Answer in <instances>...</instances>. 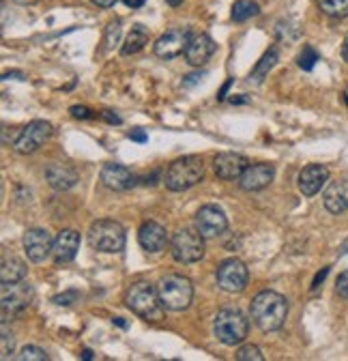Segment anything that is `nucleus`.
<instances>
[{
    "mask_svg": "<svg viewBox=\"0 0 348 361\" xmlns=\"http://www.w3.org/2000/svg\"><path fill=\"white\" fill-rule=\"evenodd\" d=\"M251 321L256 323L258 329L263 331H278L284 327L286 316H288V301L280 293L273 290H263L258 293L249 305Z\"/></svg>",
    "mask_w": 348,
    "mask_h": 361,
    "instance_id": "f257e3e1",
    "label": "nucleus"
},
{
    "mask_svg": "<svg viewBox=\"0 0 348 361\" xmlns=\"http://www.w3.org/2000/svg\"><path fill=\"white\" fill-rule=\"evenodd\" d=\"M125 305L138 314L144 321H161L163 319V303L159 297V290H155L149 282H136L125 293Z\"/></svg>",
    "mask_w": 348,
    "mask_h": 361,
    "instance_id": "f03ea898",
    "label": "nucleus"
},
{
    "mask_svg": "<svg viewBox=\"0 0 348 361\" xmlns=\"http://www.w3.org/2000/svg\"><path fill=\"white\" fill-rule=\"evenodd\" d=\"M204 176V164L198 155H185L177 161H172L166 170L163 183L170 192H185L200 183Z\"/></svg>",
    "mask_w": 348,
    "mask_h": 361,
    "instance_id": "7ed1b4c3",
    "label": "nucleus"
},
{
    "mask_svg": "<svg viewBox=\"0 0 348 361\" xmlns=\"http://www.w3.org/2000/svg\"><path fill=\"white\" fill-rule=\"evenodd\" d=\"M215 336L222 344L226 346H237L241 344L245 338H247V331H249V321L245 316L239 312V310H232V307H226V310H220L215 316Z\"/></svg>",
    "mask_w": 348,
    "mask_h": 361,
    "instance_id": "20e7f679",
    "label": "nucleus"
},
{
    "mask_svg": "<svg viewBox=\"0 0 348 361\" xmlns=\"http://www.w3.org/2000/svg\"><path fill=\"white\" fill-rule=\"evenodd\" d=\"M157 290H159L163 307L172 310V312L187 310L192 305V299H194V286L183 276H166L159 282Z\"/></svg>",
    "mask_w": 348,
    "mask_h": 361,
    "instance_id": "39448f33",
    "label": "nucleus"
},
{
    "mask_svg": "<svg viewBox=\"0 0 348 361\" xmlns=\"http://www.w3.org/2000/svg\"><path fill=\"white\" fill-rule=\"evenodd\" d=\"M125 239H127L125 228L114 219H99L91 226V231H89L91 247H95L97 252H106V254L123 252Z\"/></svg>",
    "mask_w": 348,
    "mask_h": 361,
    "instance_id": "423d86ee",
    "label": "nucleus"
},
{
    "mask_svg": "<svg viewBox=\"0 0 348 361\" xmlns=\"http://www.w3.org/2000/svg\"><path fill=\"white\" fill-rule=\"evenodd\" d=\"M32 295V286L26 280L3 284V290H0V297H3V321L15 319L18 314H22L30 305Z\"/></svg>",
    "mask_w": 348,
    "mask_h": 361,
    "instance_id": "0eeeda50",
    "label": "nucleus"
},
{
    "mask_svg": "<svg viewBox=\"0 0 348 361\" xmlns=\"http://www.w3.org/2000/svg\"><path fill=\"white\" fill-rule=\"evenodd\" d=\"M204 237L194 231H179L172 237V256L177 262L192 264L204 256Z\"/></svg>",
    "mask_w": 348,
    "mask_h": 361,
    "instance_id": "6e6552de",
    "label": "nucleus"
},
{
    "mask_svg": "<svg viewBox=\"0 0 348 361\" xmlns=\"http://www.w3.org/2000/svg\"><path fill=\"white\" fill-rule=\"evenodd\" d=\"M215 276H217V284H220L222 290H226V293H241L247 286L249 271H247V267L241 260L228 258V260H224L220 267H217Z\"/></svg>",
    "mask_w": 348,
    "mask_h": 361,
    "instance_id": "1a4fd4ad",
    "label": "nucleus"
},
{
    "mask_svg": "<svg viewBox=\"0 0 348 361\" xmlns=\"http://www.w3.org/2000/svg\"><path fill=\"white\" fill-rule=\"evenodd\" d=\"M52 135V125L48 121H32L28 123L13 142L18 153H35L43 142H48Z\"/></svg>",
    "mask_w": 348,
    "mask_h": 361,
    "instance_id": "9d476101",
    "label": "nucleus"
},
{
    "mask_svg": "<svg viewBox=\"0 0 348 361\" xmlns=\"http://www.w3.org/2000/svg\"><path fill=\"white\" fill-rule=\"evenodd\" d=\"M226 228H228V217H226V213L220 207L206 204V207H202L196 213V231L204 239L220 237V235L226 233Z\"/></svg>",
    "mask_w": 348,
    "mask_h": 361,
    "instance_id": "9b49d317",
    "label": "nucleus"
},
{
    "mask_svg": "<svg viewBox=\"0 0 348 361\" xmlns=\"http://www.w3.org/2000/svg\"><path fill=\"white\" fill-rule=\"evenodd\" d=\"M192 39V30L189 28H174L166 35H161L155 43V56L159 59H177L179 54L185 52L187 43Z\"/></svg>",
    "mask_w": 348,
    "mask_h": 361,
    "instance_id": "f8f14e48",
    "label": "nucleus"
},
{
    "mask_svg": "<svg viewBox=\"0 0 348 361\" xmlns=\"http://www.w3.org/2000/svg\"><path fill=\"white\" fill-rule=\"evenodd\" d=\"M22 243H24V250H26V256L32 262H43V260H46L54 252V241H52L50 233L43 231V228H30V231H26Z\"/></svg>",
    "mask_w": 348,
    "mask_h": 361,
    "instance_id": "ddd939ff",
    "label": "nucleus"
},
{
    "mask_svg": "<svg viewBox=\"0 0 348 361\" xmlns=\"http://www.w3.org/2000/svg\"><path fill=\"white\" fill-rule=\"evenodd\" d=\"M273 176H275V168L271 164H254L245 168V172L239 178V185L245 192H260L271 183Z\"/></svg>",
    "mask_w": 348,
    "mask_h": 361,
    "instance_id": "4468645a",
    "label": "nucleus"
},
{
    "mask_svg": "<svg viewBox=\"0 0 348 361\" xmlns=\"http://www.w3.org/2000/svg\"><path fill=\"white\" fill-rule=\"evenodd\" d=\"M215 48H217V45L209 35H204V32L192 35L187 48H185V59H187V63L192 67H202L215 54Z\"/></svg>",
    "mask_w": 348,
    "mask_h": 361,
    "instance_id": "2eb2a0df",
    "label": "nucleus"
},
{
    "mask_svg": "<svg viewBox=\"0 0 348 361\" xmlns=\"http://www.w3.org/2000/svg\"><path fill=\"white\" fill-rule=\"evenodd\" d=\"M249 166V161L239 155V153H220L213 161V170L215 174L224 178V180H235L241 178V174L245 172V168Z\"/></svg>",
    "mask_w": 348,
    "mask_h": 361,
    "instance_id": "dca6fc26",
    "label": "nucleus"
},
{
    "mask_svg": "<svg viewBox=\"0 0 348 361\" xmlns=\"http://www.w3.org/2000/svg\"><path fill=\"white\" fill-rule=\"evenodd\" d=\"M327 178H329V170L325 166H318V164L308 166L299 174V190L303 196H316L327 183Z\"/></svg>",
    "mask_w": 348,
    "mask_h": 361,
    "instance_id": "f3484780",
    "label": "nucleus"
},
{
    "mask_svg": "<svg viewBox=\"0 0 348 361\" xmlns=\"http://www.w3.org/2000/svg\"><path fill=\"white\" fill-rule=\"evenodd\" d=\"M138 241H140L144 252L159 254L168 245V233H166V228H163L161 224L147 221V224H142V228L138 233Z\"/></svg>",
    "mask_w": 348,
    "mask_h": 361,
    "instance_id": "a211bd4d",
    "label": "nucleus"
},
{
    "mask_svg": "<svg viewBox=\"0 0 348 361\" xmlns=\"http://www.w3.org/2000/svg\"><path fill=\"white\" fill-rule=\"evenodd\" d=\"M101 180H104L106 188H110L114 192H125L129 188H134L136 176L120 164H108L101 170Z\"/></svg>",
    "mask_w": 348,
    "mask_h": 361,
    "instance_id": "6ab92c4d",
    "label": "nucleus"
},
{
    "mask_svg": "<svg viewBox=\"0 0 348 361\" xmlns=\"http://www.w3.org/2000/svg\"><path fill=\"white\" fill-rule=\"evenodd\" d=\"M323 202H325V209L333 215L348 211V178H340L335 183H331L325 190Z\"/></svg>",
    "mask_w": 348,
    "mask_h": 361,
    "instance_id": "aec40b11",
    "label": "nucleus"
},
{
    "mask_svg": "<svg viewBox=\"0 0 348 361\" xmlns=\"http://www.w3.org/2000/svg\"><path fill=\"white\" fill-rule=\"evenodd\" d=\"M46 178H48V183L54 190L67 192L77 183V172L71 166H65V164H50L46 168Z\"/></svg>",
    "mask_w": 348,
    "mask_h": 361,
    "instance_id": "412c9836",
    "label": "nucleus"
},
{
    "mask_svg": "<svg viewBox=\"0 0 348 361\" xmlns=\"http://www.w3.org/2000/svg\"><path fill=\"white\" fill-rule=\"evenodd\" d=\"M80 250V235L75 231H61L54 239V258L56 262H71Z\"/></svg>",
    "mask_w": 348,
    "mask_h": 361,
    "instance_id": "4be33fe9",
    "label": "nucleus"
},
{
    "mask_svg": "<svg viewBox=\"0 0 348 361\" xmlns=\"http://www.w3.org/2000/svg\"><path fill=\"white\" fill-rule=\"evenodd\" d=\"M0 280H3V284L26 280V264H24V260H20L15 256H11V258L5 256L3 258V267H0Z\"/></svg>",
    "mask_w": 348,
    "mask_h": 361,
    "instance_id": "5701e85b",
    "label": "nucleus"
},
{
    "mask_svg": "<svg viewBox=\"0 0 348 361\" xmlns=\"http://www.w3.org/2000/svg\"><path fill=\"white\" fill-rule=\"evenodd\" d=\"M149 43V30L142 26V24H136L134 28H132V32L127 35V39H125V45H123V56H129V54H136V52H140L144 45Z\"/></svg>",
    "mask_w": 348,
    "mask_h": 361,
    "instance_id": "b1692460",
    "label": "nucleus"
},
{
    "mask_svg": "<svg viewBox=\"0 0 348 361\" xmlns=\"http://www.w3.org/2000/svg\"><path fill=\"white\" fill-rule=\"evenodd\" d=\"M278 63V50L275 48H271L263 59H260V63L256 65V69L251 71V80H256V82H263L265 80V75L273 69V65Z\"/></svg>",
    "mask_w": 348,
    "mask_h": 361,
    "instance_id": "393cba45",
    "label": "nucleus"
},
{
    "mask_svg": "<svg viewBox=\"0 0 348 361\" xmlns=\"http://www.w3.org/2000/svg\"><path fill=\"white\" fill-rule=\"evenodd\" d=\"M258 13H260V7L256 3H251V0H239V3H235V7H232V20L235 22H245Z\"/></svg>",
    "mask_w": 348,
    "mask_h": 361,
    "instance_id": "a878e982",
    "label": "nucleus"
},
{
    "mask_svg": "<svg viewBox=\"0 0 348 361\" xmlns=\"http://www.w3.org/2000/svg\"><path fill=\"white\" fill-rule=\"evenodd\" d=\"M316 3L331 18H346L348 16V0H316Z\"/></svg>",
    "mask_w": 348,
    "mask_h": 361,
    "instance_id": "bb28decb",
    "label": "nucleus"
},
{
    "mask_svg": "<svg viewBox=\"0 0 348 361\" xmlns=\"http://www.w3.org/2000/svg\"><path fill=\"white\" fill-rule=\"evenodd\" d=\"M318 61H321L318 52L312 48V45H306V48H303V52H301V56H299V67L303 71H312Z\"/></svg>",
    "mask_w": 348,
    "mask_h": 361,
    "instance_id": "cd10ccee",
    "label": "nucleus"
},
{
    "mask_svg": "<svg viewBox=\"0 0 348 361\" xmlns=\"http://www.w3.org/2000/svg\"><path fill=\"white\" fill-rule=\"evenodd\" d=\"M18 361H48V355L39 346H24L20 355H15Z\"/></svg>",
    "mask_w": 348,
    "mask_h": 361,
    "instance_id": "c85d7f7f",
    "label": "nucleus"
},
{
    "mask_svg": "<svg viewBox=\"0 0 348 361\" xmlns=\"http://www.w3.org/2000/svg\"><path fill=\"white\" fill-rule=\"evenodd\" d=\"M237 359H239V361H263V359H265V355L260 353V348H258V346L247 344V346L239 348Z\"/></svg>",
    "mask_w": 348,
    "mask_h": 361,
    "instance_id": "c756f323",
    "label": "nucleus"
},
{
    "mask_svg": "<svg viewBox=\"0 0 348 361\" xmlns=\"http://www.w3.org/2000/svg\"><path fill=\"white\" fill-rule=\"evenodd\" d=\"M13 334L9 331V327H7V321H3V359H9L11 355H13Z\"/></svg>",
    "mask_w": 348,
    "mask_h": 361,
    "instance_id": "7c9ffc66",
    "label": "nucleus"
},
{
    "mask_svg": "<svg viewBox=\"0 0 348 361\" xmlns=\"http://www.w3.org/2000/svg\"><path fill=\"white\" fill-rule=\"evenodd\" d=\"M118 37H120V22L116 20V22H112L108 26V32H106V45H108V48H112V45L118 43Z\"/></svg>",
    "mask_w": 348,
    "mask_h": 361,
    "instance_id": "2f4dec72",
    "label": "nucleus"
},
{
    "mask_svg": "<svg viewBox=\"0 0 348 361\" xmlns=\"http://www.w3.org/2000/svg\"><path fill=\"white\" fill-rule=\"evenodd\" d=\"M335 293L344 299H348V271H344V274L337 278L335 282Z\"/></svg>",
    "mask_w": 348,
    "mask_h": 361,
    "instance_id": "473e14b6",
    "label": "nucleus"
},
{
    "mask_svg": "<svg viewBox=\"0 0 348 361\" xmlns=\"http://www.w3.org/2000/svg\"><path fill=\"white\" fill-rule=\"evenodd\" d=\"M75 299H77V290H69V293H65V295L54 297V303H58V305H71Z\"/></svg>",
    "mask_w": 348,
    "mask_h": 361,
    "instance_id": "72a5a7b5",
    "label": "nucleus"
},
{
    "mask_svg": "<svg viewBox=\"0 0 348 361\" xmlns=\"http://www.w3.org/2000/svg\"><path fill=\"white\" fill-rule=\"evenodd\" d=\"M69 112H71V114H73L75 118H89V116L93 114V112H91L89 108H80V106H73V108H71Z\"/></svg>",
    "mask_w": 348,
    "mask_h": 361,
    "instance_id": "f704fd0d",
    "label": "nucleus"
},
{
    "mask_svg": "<svg viewBox=\"0 0 348 361\" xmlns=\"http://www.w3.org/2000/svg\"><path fill=\"white\" fill-rule=\"evenodd\" d=\"M129 140H136V142H147V133L142 129H134L129 133Z\"/></svg>",
    "mask_w": 348,
    "mask_h": 361,
    "instance_id": "c9c22d12",
    "label": "nucleus"
},
{
    "mask_svg": "<svg viewBox=\"0 0 348 361\" xmlns=\"http://www.w3.org/2000/svg\"><path fill=\"white\" fill-rule=\"evenodd\" d=\"M327 276H329V267H325V269H323V271H321V274H318V276H316V280H314V284H312V288H314V290H316V288H318V286H321V282H323V280H325V278H327Z\"/></svg>",
    "mask_w": 348,
    "mask_h": 361,
    "instance_id": "e433bc0d",
    "label": "nucleus"
},
{
    "mask_svg": "<svg viewBox=\"0 0 348 361\" xmlns=\"http://www.w3.org/2000/svg\"><path fill=\"white\" fill-rule=\"evenodd\" d=\"M101 116H104L108 123H112V125H120V123H123V121H120V116H116L114 112H104Z\"/></svg>",
    "mask_w": 348,
    "mask_h": 361,
    "instance_id": "4c0bfd02",
    "label": "nucleus"
},
{
    "mask_svg": "<svg viewBox=\"0 0 348 361\" xmlns=\"http://www.w3.org/2000/svg\"><path fill=\"white\" fill-rule=\"evenodd\" d=\"M123 3H125L127 7H132V9H140V7L147 3V0H123Z\"/></svg>",
    "mask_w": 348,
    "mask_h": 361,
    "instance_id": "58836bf2",
    "label": "nucleus"
},
{
    "mask_svg": "<svg viewBox=\"0 0 348 361\" xmlns=\"http://www.w3.org/2000/svg\"><path fill=\"white\" fill-rule=\"evenodd\" d=\"M93 5H97V7H104V9H108V7H112L116 0H91Z\"/></svg>",
    "mask_w": 348,
    "mask_h": 361,
    "instance_id": "ea45409f",
    "label": "nucleus"
},
{
    "mask_svg": "<svg viewBox=\"0 0 348 361\" xmlns=\"http://www.w3.org/2000/svg\"><path fill=\"white\" fill-rule=\"evenodd\" d=\"M202 75L200 73H196V75H187L185 80H183V86H192V84H198V80H200Z\"/></svg>",
    "mask_w": 348,
    "mask_h": 361,
    "instance_id": "a19ab883",
    "label": "nucleus"
},
{
    "mask_svg": "<svg viewBox=\"0 0 348 361\" xmlns=\"http://www.w3.org/2000/svg\"><path fill=\"white\" fill-rule=\"evenodd\" d=\"M342 56H344V61L348 63V37H346V41H344V45H342Z\"/></svg>",
    "mask_w": 348,
    "mask_h": 361,
    "instance_id": "79ce46f5",
    "label": "nucleus"
},
{
    "mask_svg": "<svg viewBox=\"0 0 348 361\" xmlns=\"http://www.w3.org/2000/svg\"><path fill=\"white\" fill-rule=\"evenodd\" d=\"M82 359H86V361H89V359H93V353H91L89 348H86V350H82Z\"/></svg>",
    "mask_w": 348,
    "mask_h": 361,
    "instance_id": "37998d69",
    "label": "nucleus"
},
{
    "mask_svg": "<svg viewBox=\"0 0 348 361\" xmlns=\"http://www.w3.org/2000/svg\"><path fill=\"white\" fill-rule=\"evenodd\" d=\"M114 325H118V327L127 329V323H125V319H114Z\"/></svg>",
    "mask_w": 348,
    "mask_h": 361,
    "instance_id": "c03bdc74",
    "label": "nucleus"
},
{
    "mask_svg": "<svg viewBox=\"0 0 348 361\" xmlns=\"http://www.w3.org/2000/svg\"><path fill=\"white\" fill-rule=\"evenodd\" d=\"M166 3H168L170 7H179V5L183 3V0H166Z\"/></svg>",
    "mask_w": 348,
    "mask_h": 361,
    "instance_id": "a18cd8bd",
    "label": "nucleus"
},
{
    "mask_svg": "<svg viewBox=\"0 0 348 361\" xmlns=\"http://www.w3.org/2000/svg\"><path fill=\"white\" fill-rule=\"evenodd\" d=\"M15 3H20V5H28V3H35V0H15Z\"/></svg>",
    "mask_w": 348,
    "mask_h": 361,
    "instance_id": "49530a36",
    "label": "nucleus"
},
{
    "mask_svg": "<svg viewBox=\"0 0 348 361\" xmlns=\"http://www.w3.org/2000/svg\"><path fill=\"white\" fill-rule=\"evenodd\" d=\"M344 99H346V104H348V95H344Z\"/></svg>",
    "mask_w": 348,
    "mask_h": 361,
    "instance_id": "de8ad7c7",
    "label": "nucleus"
}]
</instances>
